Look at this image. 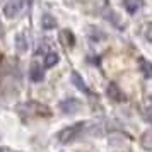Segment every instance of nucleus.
I'll list each match as a JSON object with an SVG mask.
<instances>
[{
  "instance_id": "nucleus-15",
  "label": "nucleus",
  "mask_w": 152,
  "mask_h": 152,
  "mask_svg": "<svg viewBox=\"0 0 152 152\" xmlns=\"http://www.w3.org/2000/svg\"><path fill=\"white\" fill-rule=\"evenodd\" d=\"M144 34H145V39L152 43V22H151V24H147V26H145Z\"/></svg>"
},
{
  "instance_id": "nucleus-11",
  "label": "nucleus",
  "mask_w": 152,
  "mask_h": 152,
  "mask_svg": "<svg viewBox=\"0 0 152 152\" xmlns=\"http://www.w3.org/2000/svg\"><path fill=\"white\" fill-rule=\"evenodd\" d=\"M140 7H142V0H125V9L128 10V14H135Z\"/></svg>"
},
{
  "instance_id": "nucleus-13",
  "label": "nucleus",
  "mask_w": 152,
  "mask_h": 152,
  "mask_svg": "<svg viewBox=\"0 0 152 152\" xmlns=\"http://www.w3.org/2000/svg\"><path fill=\"white\" fill-rule=\"evenodd\" d=\"M15 48L19 50L21 53L28 51V43H26V38H24V34H21V33L15 36Z\"/></svg>"
},
{
  "instance_id": "nucleus-7",
  "label": "nucleus",
  "mask_w": 152,
  "mask_h": 152,
  "mask_svg": "<svg viewBox=\"0 0 152 152\" xmlns=\"http://www.w3.org/2000/svg\"><path fill=\"white\" fill-rule=\"evenodd\" d=\"M29 77L33 82H41L45 79V74H43V69L38 65V63H33L31 65V70H29Z\"/></svg>"
},
{
  "instance_id": "nucleus-12",
  "label": "nucleus",
  "mask_w": 152,
  "mask_h": 152,
  "mask_svg": "<svg viewBox=\"0 0 152 152\" xmlns=\"http://www.w3.org/2000/svg\"><path fill=\"white\" fill-rule=\"evenodd\" d=\"M60 62V56H58V53H48V55L45 56V67L46 69H51V67H55L56 63Z\"/></svg>"
},
{
  "instance_id": "nucleus-9",
  "label": "nucleus",
  "mask_w": 152,
  "mask_h": 152,
  "mask_svg": "<svg viewBox=\"0 0 152 152\" xmlns=\"http://www.w3.org/2000/svg\"><path fill=\"white\" fill-rule=\"evenodd\" d=\"M87 36L96 43L101 41V39H106V33L101 31L99 28H94V26H89V28H87Z\"/></svg>"
},
{
  "instance_id": "nucleus-6",
  "label": "nucleus",
  "mask_w": 152,
  "mask_h": 152,
  "mask_svg": "<svg viewBox=\"0 0 152 152\" xmlns=\"http://www.w3.org/2000/svg\"><path fill=\"white\" fill-rule=\"evenodd\" d=\"M140 145H142V149L147 152H152V128L149 130H145L142 133V137H140Z\"/></svg>"
},
{
  "instance_id": "nucleus-3",
  "label": "nucleus",
  "mask_w": 152,
  "mask_h": 152,
  "mask_svg": "<svg viewBox=\"0 0 152 152\" xmlns=\"http://www.w3.org/2000/svg\"><path fill=\"white\" fill-rule=\"evenodd\" d=\"M24 7V0H7L4 5V14L7 15L9 19H12L19 14Z\"/></svg>"
},
{
  "instance_id": "nucleus-1",
  "label": "nucleus",
  "mask_w": 152,
  "mask_h": 152,
  "mask_svg": "<svg viewBox=\"0 0 152 152\" xmlns=\"http://www.w3.org/2000/svg\"><path fill=\"white\" fill-rule=\"evenodd\" d=\"M84 128H86V123H84V121H79V123L70 125V126H65L63 130H60L56 133V138H58V142L63 144V145L70 144V142H74V140L79 138V135L84 132Z\"/></svg>"
},
{
  "instance_id": "nucleus-4",
  "label": "nucleus",
  "mask_w": 152,
  "mask_h": 152,
  "mask_svg": "<svg viewBox=\"0 0 152 152\" xmlns=\"http://www.w3.org/2000/svg\"><path fill=\"white\" fill-rule=\"evenodd\" d=\"M106 94H108V97H110L111 101H116V103H121V101H125L123 91L120 89V86H118V84H115V82H111L110 86H108Z\"/></svg>"
},
{
  "instance_id": "nucleus-2",
  "label": "nucleus",
  "mask_w": 152,
  "mask_h": 152,
  "mask_svg": "<svg viewBox=\"0 0 152 152\" xmlns=\"http://www.w3.org/2000/svg\"><path fill=\"white\" fill-rule=\"evenodd\" d=\"M58 108H60V111H63L65 115H75V113L80 111L82 103H80L79 99H75V97H67V99L60 101Z\"/></svg>"
},
{
  "instance_id": "nucleus-5",
  "label": "nucleus",
  "mask_w": 152,
  "mask_h": 152,
  "mask_svg": "<svg viewBox=\"0 0 152 152\" xmlns=\"http://www.w3.org/2000/svg\"><path fill=\"white\" fill-rule=\"evenodd\" d=\"M70 79H72V84H74L77 89L80 91V92L89 94V87H87V84L84 82V79L80 77V74H79V72H72V74H70Z\"/></svg>"
},
{
  "instance_id": "nucleus-14",
  "label": "nucleus",
  "mask_w": 152,
  "mask_h": 152,
  "mask_svg": "<svg viewBox=\"0 0 152 152\" xmlns=\"http://www.w3.org/2000/svg\"><path fill=\"white\" fill-rule=\"evenodd\" d=\"M62 38H65V45H69V46H74L75 45V36H74V33L72 31H69V29H65L62 33Z\"/></svg>"
},
{
  "instance_id": "nucleus-10",
  "label": "nucleus",
  "mask_w": 152,
  "mask_h": 152,
  "mask_svg": "<svg viewBox=\"0 0 152 152\" xmlns=\"http://www.w3.org/2000/svg\"><path fill=\"white\" fill-rule=\"evenodd\" d=\"M41 28L46 29V31L55 29L56 28V19L51 14H43L41 15Z\"/></svg>"
},
{
  "instance_id": "nucleus-8",
  "label": "nucleus",
  "mask_w": 152,
  "mask_h": 152,
  "mask_svg": "<svg viewBox=\"0 0 152 152\" xmlns=\"http://www.w3.org/2000/svg\"><path fill=\"white\" fill-rule=\"evenodd\" d=\"M138 67L145 79H152V62L145 60V58H138Z\"/></svg>"
},
{
  "instance_id": "nucleus-17",
  "label": "nucleus",
  "mask_w": 152,
  "mask_h": 152,
  "mask_svg": "<svg viewBox=\"0 0 152 152\" xmlns=\"http://www.w3.org/2000/svg\"><path fill=\"white\" fill-rule=\"evenodd\" d=\"M0 152H4V151H0Z\"/></svg>"
},
{
  "instance_id": "nucleus-16",
  "label": "nucleus",
  "mask_w": 152,
  "mask_h": 152,
  "mask_svg": "<svg viewBox=\"0 0 152 152\" xmlns=\"http://www.w3.org/2000/svg\"><path fill=\"white\" fill-rule=\"evenodd\" d=\"M104 17H106L111 24H118V17H116V14H115V12H111V10H110V12H106V15H104Z\"/></svg>"
}]
</instances>
